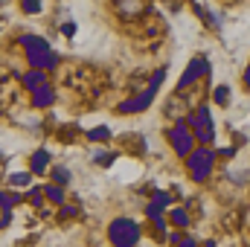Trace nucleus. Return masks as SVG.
I'll return each mask as SVG.
<instances>
[{"label": "nucleus", "mask_w": 250, "mask_h": 247, "mask_svg": "<svg viewBox=\"0 0 250 247\" xmlns=\"http://www.w3.org/2000/svg\"><path fill=\"white\" fill-rule=\"evenodd\" d=\"M53 99H56V90L50 87V82L44 84V87H38L35 93H32V108H50L53 105Z\"/></svg>", "instance_id": "obj_9"}, {"label": "nucleus", "mask_w": 250, "mask_h": 247, "mask_svg": "<svg viewBox=\"0 0 250 247\" xmlns=\"http://www.w3.org/2000/svg\"><path fill=\"white\" fill-rule=\"evenodd\" d=\"M53 166H50V151L47 148H38V151H32V157H29V172L32 175H47Z\"/></svg>", "instance_id": "obj_7"}, {"label": "nucleus", "mask_w": 250, "mask_h": 247, "mask_svg": "<svg viewBox=\"0 0 250 247\" xmlns=\"http://www.w3.org/2000/svg\"><path fill=\"white\" fill-rule=\"evenodd\" d=\"M44 198H47L50 204H56V206H64V204H67V201H64V189L62 186H56V184L44 186Z\"/></svg>", "instance_id": "obj_12"}, {"label": "nucleus", "mask_w": 250, "mask_h": 247, "mask_svg": "<svg viewBox=\"0 0 250 247\" xmlns=\"http://www.w3.org/2000/svg\"><path fill=\"white\" fill-rule=\"evenodd\" d=\"M87 140H93V143H105V140H111V128H105V125L90 128V131H87Z\"/></svg>", "instance_id": "obj_16"}, {"label": "nucleus", "mask_w": 250, "mask_h": 247, "mask_svg": "<svg viewBox=\"0 0 250 247\" xmlns=\"http://www.w3.org/2000/svg\"><path fill=\"white\" fill-rule=\"evenodd\" d=\"M67 215H76V206H70V204H64V206H62V218H67Z\"/></svg>", "instance_id": "obj_23"}, {"label": "nucleus", "mask_w": 250, "mask_h": 247, "mask_svg": "<svg viewBox=\"0 0 250 247\" xmlns=\"http://www.w3.org/2000/svg\"><path fill=\"white\" fill-rule=\"evenodd\" d=\"M21 84H23L29 93H35L38 87H44V84H47V76H44L41 70H26V73L21 76Z\"/></svg>", "instance_id": "obj_8"}, {"label": "nucleus", "mask_w": 250, "mask_h": 247, "mask_svg": "<svg viewBox=\"0 0 250 247\" xmlns=\"http://www.w3.org/2000/svg\"><path fill=\"white\" fill-rule=\"evenodd\" d=\"M227 99H230L227 87H224V84H221V87H215V102H218V105H227Z\"/></svg>", "instance_id": "obj_20"}, {"label": "nucleus", "mask_w": 250, "mask_h": 247, "mask_svg": "<svg viewBox=\"0 0 250 247\" xmlns=\"http://www.w3.org/2000/svg\"><path fill=\"white\" fill-rule=\"evenodd\" d=\"M212 166H215V151H212V148L198 145V148H195V151L187 157L189 178H192L195 184H204V181L212 175Z\"/></svg>", "instance_id": "obj_2"}, {"label": "nucleus", "mask_w": 250, "mask_h": 247, "mask_svg": "<svg viewBox=\"0 0 250 247\" xmlns=\"http://www.w3.org/2000/svg\"><path fill=\"white\" fill-rule=\"evenodd\" d=\"M245 82H248V87H250V67H248V73H245Z\"/></svg>", "instance_id": "obj_25"}, {"label": "nucleus", "mask_w": 250, "mask_h": 247, "mask_svg": "<svg viewBox=\"0 0 250 247\" xmlns=\"http://www.w3.org/2000/svg\"><path fill=\"white\" fill-rule=\"evenodd\" d=\"M26 198H29V204H32V206H41V201H44V189H38V186H35V189H29V192H26Z\"/></svg>", "instance_id": "obj_19"}, {"label": "nucleus", "mask_w": 250, "mask_h": 247, "mask_svg": "<svg viewBox=\"0 0 250 247\" xmlns=\"http://www.w3.org/2000/svg\"><path fill=\"white\" fill-rule=\"evenodd\" d=\"M151 102H154V90L146 87V93H137V96L120 102V114H125V117H128V114H140V111H146Z\"/></svg>", "instance_id": "obj_6"}, {"label": "nucleus", "mask_w": 250, "mask_h": 247, "mask_svg": "<svg viewBox=\"0 0 250 247\" xmlns=\"http://www.w3.org/2000/svg\"><path fill=\"white\" fill-rule=\"evenodd\" d=\"M181 247H195V242H192V239H189V242H184V245Z\"/></svg>", "instance_id": "obj_24"}, {"label": "nucleus", "mask_w": 250, "mask_h": 247, "mask_svg": "<svg viewBox=\"0 0 250 247\" xmlns=\"http://www.w3.org/2000/svg\"><path fill=\"white\" fill-rule=\"evenodd\" d=\"M62 32H64V38H73V35H76V23H73V21L62 23Z\"/></svg>", "instance_id": "obj_21"}, {"label": "nucleus", "mask_w": 250, "mask_h": 247, "mask_svg": "<svg viewBox=\"0 0 250 247\" xmlns=\"http://www.w3.org/2000/svg\"><path fill=\"white\" fill-rule=\"evenodd\" d=\"M148 204H154L157 209H163V212H166V206L172 204V195H169V192H163V189H157V192L151 195V201H148Z\"/></svg>", "instance_id": "obj_15"}, {"label": "nucleus", "mask_w": 250, "mask_h": 247, "mask_svg": "<svg viewBox=\"0 0 250 247\" xmlns=\"http://www.w3.org/2000/svg\"><path fill=\"white\" fill-rule=\"evenodd\" d=\"M169 143H172V148L178 151V157H189L198 145H195V134L187 128L184 120H178V125L169 131Z\"/></svg>", "instance_id": "obj_4"}, {"label": "nucleus", "mask_w": 250, "mask_h": 247, "mask_svg": "<svg viewBox=\"0 0 250 247\" xmlns=\"http://www.w3.org/2000/svg\"><path fill=\"white\" fill-rule=\"evenodd\" d=\"M169 221H172L175 227H187V224H189V215L184 212V209H172V212H169Z\"/></svg>", "instance_id": "obj_17"}, {"label": "nucleus", "mask_w": 250, "mask_h": 247, "mask_svg": "<svg viewBox=\"0 0 250 247\" xmlns=\"http://www.w3.org/2000/svg\"><path fill=\"white\" fill-rule=\"evenodd\" d=\"M21 9H23L26 15H38V12H44V3H38V0H23Z\"/></svg>", "instance_id": "obj_18"}, {"label": "nucleus", "mask_w": 250, "mask_h": 247, "mask_svg": "<svg viewBox=\"0 0 250 247\" xmlns=\"http://www.w3.org/2000/svg\"><path fill=\"white\" fill-rule=\"evenodd\" d=\"M192 134H195V143H201V145L207 148V145L215 140V125H207V128H195Z\"/></svg>", "instance_id": "obj_13"}, {"label": "nucleus", "mask_w": 250, "mask_h": 247, "mask_svg": "<svg viewBox=\"0 0 250 247\" xmlns=\"http://www.w3.org/2000/svg\"><path fill=\"white\" fill-rule=\"evenodd\" d=\"M209 73V62L204 59V56H198V59H192L189 67L184 70V76H181V82H178V90H189L198 79H204Z\"/></svg>", "instance_id": "obj_5"}, {"label": "nucleus", "mask_w": 250, "mask_h": 247, "mask_svg": "<svg viewBox=\"0 0 250 247\" xmlns=\"http://www.w3.org/2000/svg\"><path fill=\"white\" fill-rule=\"evenodd\" d=\"M47 175H50V181H53V184L62 186V189L70 184V181H73V175H70V169H67V166H53Z\"/></svg>", "instance_id": "obj_11"}, {"label": "nucleus", "mask_w": 250, "mask_h": 247, "mask_svg": "<svg viewBox=\"0 0 250 247\" xmlns=\"http://www.w3.org/2000/svg\"><path fill=\"white\" fill-rule=\"evenodd\" d=\"M108 239L114 247H137L140 242V224L134 218H114L108 227Z\"/></svg>", "instance_id": "obj_3"}, {"label": "nucleus", "mask_w": 250, "mask_h": 247, "mask_svg": "<svg viewBox=\"0 0 250 247\" xmlns=\"http://www.w3.org/2000/svg\"><path fill=\"white\" fill-rule=\"evenodd\" d=\"M117 157H120V154H114V151H102V148H96L90 160H93V163H99V166H114V160H117Z\"/></svg>", "instance_id": "obj_14"}, {"label": "nucleus", "mask_w": 250, "mask_h": 247, "mask_svg": "<svg viewBox=\"0 0 250 247\" xmlns=\"http://www.w3.org/2000/svg\"><path fill=\"white\" fill-rule=\"evenodd\" d=\"M215 157H227V160H230V157H236V148H221Z\"/></svg>", "instance_id": "obj_22"}, {"label": "nucleus", "mask_w": 250, "mask_h": 247, "mask_svg": "<svg viewBox=\"0 0 250 247\" xmlns=\"http://www.w3.org/2000/svg\"><path fill=\"white\" fill-rule=\"evenodd\" d=\"M204 247H215V245H212V242H209V245H204Z\"/></svg>", "instance_id": "obj_26"}, {"label": "nucleus", "mask_w": 250, "mask_h": 247, "mask_svg": "<svg viewBox=\"0 0 250 247\" xmlns=\"http://www.w3.org/2000/svg\"><path fill=\"white\" fill-rule=\"evenodd\" d=\"M6 184L12 186V189H26V192H29V186H32V172H12V175L6 178Z\"/></svg>", "instance_id": "obj_10"}, {"label": "nucleus", "mask_w": 250, "mask_h": 247, "mask_svg": "<svg viewBox=\"0 0 250 247\" xmlns=\"http://www.w3.org/2000/svg\"><path fill=\"white\" fill-rule=\"evenodd\" d=\"M21 47H23V53H26V62L32 70H53L56 64H59V56L53 53V47H50V41H44L41 35H23L21 38Z\"/></svg>", "instance_id": "obj_1"}]
</instances>
